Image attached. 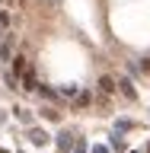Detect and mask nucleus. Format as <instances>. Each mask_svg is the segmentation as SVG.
I'll list each match as a JSON object with an SVG mask.
<instances>
[{"mask_svg":"<svg viewBox=\"0 0 150 153\" xmlns=\"http://www.w3.org/2000/svg\"><path fill=\"white\" fill-rule=\"evenodd\" d=\"M74 140H77L74 131H57V137H54V143H57V150H61V153H70V150H74Z\"/></svg>","mask_w":150,"mask_h":153,"instance_id":"nucleus-1","label":"nucleus"},{"mask_svg":"<svg viewBox=\"0 0 150 153\" xmlns=\"http://www.w3.org/2000/svg\"><path fill=\"white\" fill-rule=\"evenodd\" d=\"M118 89H122V96H125V99H131V102L137 99V89H134V83L128 80V76H122V80H118Z\"/></svg>","mask_w":150,"mask_h":153,"instance_id":"nucleus-2","label":"nucleus"},{"mask_svg":"<svg viewBox=\"0 0 150 153\" xmlns=\"http://www.w3.org/2000/svg\"><path fill=\"white\" fill-rule=\"evenodd\" d=\"M35 86H38L35 70H22V89H26V93H35Z\"/></svg>","mask_w":150,"mask_h":153,"instance_id":"nucleus-3","label":"nucleus"},{"mask_svg":"<svg viewBox=\"0 0 150 153\" xmlns=\"http://www.w3.org/2000/svg\"><path fill=\"white\" fill-rule=\"evenodd\" d=\"M29 140L35 143V147H45V143H48V134L42 131V128H29Z\"/></svg>","mask_w":150,"mask_h":153,"instance_id":"nucleus-4","label":"nucleus"},{"mask_svg":"<svg viewBox=\"0 0 150 153\" xmlns=\"http://www.w3.org/2000/svg\"><path fill=\"white\" fill-rule=\"evenodd\" d=\"M99 89H102L105 96H112V93H118V83H115L112 76H99Z\"/></svg>","mask_w":150,"mask_h":153,"instance_id":"nucleus-5","label":"nucleus"},{"mask_svg":"<svg viewBox=\"0 0 150 153\" xmlns=\"http://www.w3.org/2000/svg\"><path fill=\"white\" fill-rule=\"evenodd\" d=\"M10 61H13L10 74H13V76H22V70H26V57H22V54H16V57H10Z\"/></svg>","mask_w":150,"mask_h":153,"instance_id":"nucleus-6","label":"nucleus"},{"mask_svg":"<svg viewBox=\"0 0 150 153\" xmlns=\"http://www.w3.org/2000/svg\"><path fill=\"white\" fill-rule=\"evenodd\" d=\"M90 102H93V96L86 93V89H83V93L77 89V96H74V105H77V108H86V105H90Z\"/></svg>","mask_w":150,"mask_h":153,"instance_id":"nucleus-7","label":"nucleus"},{"mask_svg":"<svg viewBox=\"0 0 150 153\" xmlns=\"http://www.w3.org/2000/svg\"><path fill=\"white\" fill-rule=\"evenodd\" d=\"M13 35H7V42H3V45H0V61H10V57H13Z\"/></svg>","mask_w":150,"mask_h":153,"instance_id":"nucleus-8","label":"nucleus"},{"mask_svg":"<svg viewBox=\"0 0 150 153\" xmlns=\"http://www.w3.org/2000/svg\"><path fill=\"white\" fill-rule=\"evenodd\" d=\"M35 93H42L48 102H54V99H57V89H51V86H35Z\"/></svg>","mask_w":150,"mask_h":153,"instance_id":"nucleus-9","label":"nucleus"},{"mask_svg":"<svg viewBox=\"0 0 150 153\" xmlns=\"http://www.w3.org/2000/svg\"><path fill=\"white\" fill-rule=\"evenodd\" d=\"M42 115H45L48 121H57V118H61V112H57L54 105H45V108H42Z\"/></svg>","mask_w":150,"mask_h":153,"instance_id":"nucleus-10","label":"nucleus"},{"mask_svg":"<svg viewBox=\"0 0 150 153\" xmlns=\"http://www.w3.org/2000/svg\"><path fill=\"white\" fill-rule=\"evenodd\" d=\"M57 96H67V99H74V96H77V86H74V83L61 86V89H57Z\"/></svg>","mask_w":150,"mask_h":153,"instance_id":"nucleus-11","label":"nucleus"},{"mask_svg":"<svg viewBox=\"0 0 150 153\" xmlns=\"http://www.w3.org/2000/svg\"><path fill=\"white\" fill-rule=\"evenodd\" d=\"M16 118L22 124H32V112H26V108H16Z\"/></svg>","mask_w":150,"mask_h":153,"instance_id":"nucleus-12","label":"nucleus"},{"mask_svg":"<svg viewBox=\"0 0 150 153\" xmlns=\"http://www.w3.org/2000/svg\"><path fill=\"white\" fill-rule=\"evenodd\" d=\"M3 83H7L10 89H16V83H19V76H13V74H3Z\"/></svg>","mask_w":150,"mask_h":153,"instance_id":"nucleus-13","label":"nucleus"},{"mask_svg":"<svg viewBox=\"0 0 150 153\" xmlns=\"http://www.w3.org/2000/svg\"><path fill=\"white\" fill-rule=\"evenodd\" d=\"M74 153H86V140H74Z\"/></svg>","mask_w":150,"mask_h":153,"instance_id":"nucleus-14","label":"nucleus"},{"mask_svg":"<svg viewBox=\"0 0 150 153\" xmlns=\"http://www.w3.org/2000/svg\"><path fill=\"white\" fill-rule=\"evenodd\" d=\"M0 26H3V29L10 26V13H7V10H0Z\"/></svg>","mask_w":150,"mask_h":153,"instance_id":"nucleus-15","label":"nucleus"},{"mask_svg":"<svg viewBox=\"0 0 150 153\" xmlns=\"http://www.w3.org/2000/svg\"><path fill=\"white\" fill-rule=\"evenodd\" d=\"M141 70H147V74H150V57H144V61H141Z\"/></svg>","mask_w":150,"mask_h":153,"instance_id":"nucleus-16","label":"nucleus"},{"mask_svg":"<svg viewBox=\"0 0 150 153\" xmlns=\"http://www.w3.org/2000/svg\"><path fill=\"white\" fill-rule=\"evenodd\" d=\"M93 153H109V150H105V147H93Z\"/></svg>","mask_w":150,"mask_h":153,"instance_id":"nucleus-17","label":"nucleus"},{"mask_svg":"<svg viewBox=\"0 0 150 153\" xmlns=\"http://www.w3.org/2000/svg\"><path fill=\"white\" fill-rule=\"evenodd\" d=\"M0 153H10V150H0Z\"/></svg>","mask_w":150,"mask_h":153,"instance_id":"nucleus-18","label":"nucleus"},{"mask_svg":"<svg viewBox=\"0 0 150 153\" xmlns=\"http://www.w3.org/2000/svg\"><path fill=\"white\" fill-rule=\"evenodd\" d=\"M147 153H150V147H147Z\"/></svg>","mask_w":150,"mask_h":153,"instance_id":"nucleus-19","label":"nucleus"},{"mask_svg":"<svg viewBox=\"0 0 150 153\" xmlns=\"http://www.w3.org/2000/svg\"><path fill=\"white\" fill-rule=\"evenodd\" d=\"M0 29H3V26H0Z\"/></svg>","mask_w":150,"mask_h":153,"instance_id":"nucleus-20","label":"nucleus"},{"mask_svg":"<svg viewBox=\"0 0 150 153\" xmlns=\"http://www.w3.org/2000/svg\"><path fill=\"white\" fill-rule=\"evenodd\" d=\"M134 153H137V150H134Z\"/></svg>","mask_w":150,"mask_h":153,"instance_id":"nucleus-21","label":"nucleus"}]
</instances>
